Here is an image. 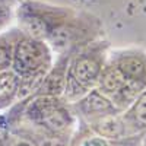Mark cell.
<instances>
[{
	"label": "cell",
	"mask_w": 146,
	"mask_h": 146,
	"mask_svg": "<svg viewBox=\"0 0 146 146\" xmlns=\"http://www.w3.org/2000/svg\"><path fill=\"white\" fill-rule=\"evenodd\" d=\"M22 114L29 123L40 126L57 137H64L73 126V115L62 98L35 95L21 102Z\"/></svg>",
	"instance_id": "1"
},
{
	"label": "cell",
	"mask_w": 146,
	"mask_h": 146,
	"mask_svg": "<svg viewBox=\"0 0 146 146\" xmlns=\"http://www.w3.org/2000/svg\"><path fill=\"white\" fill-rule=\"evenodd\" d=\"M53 53L50 44L42 40H35L21 35L13 50V70L19 78L48 73L53 67Z\"/></svg>",
	"instance_id": "2"
},
{
	"label": "cell",
	"mask_w": 146,
	"mask_h": 146,
	"mask_svg": "<svg viewBox=\"0 0 146 146\" xmlns=\"http://www.w3.org/2000/svg\"><path fill=\"white\" fill-rule=\"evenodd\" d=\"M104 66L102 56L98 50H83L72 56L67 82L88 94L96 88Z\"/></svg>",
	"instance_id": "3"
},
{
	"label": "cell",
	"mask_w": 146,
	"mask_h": 146,
	"mask_svg": "<svg viewBox=\"0 0 146 146\" xmlns=\"http://www.w3.org/2000/svg\"><path fill=\"white\" fill-rule=\"evenodd\" d=\"M89 127L95 135L108 140H121L129 136V133L133 130V127L129 124L124 114L121 113H113L102 117H98L92 121H89Z\"/></svg>",
	"instance_id": "4"
},
{
	"label": "cell",
	"mask_w": 146,
	"mask_h": 146,
	"mask_svg": "<svg viewBox=\"0 0 146 146\" xmlns=\"http://www.w3.org/2000/svg\"><path fill=\"white\" fill-rule=\"evenodd\" d=\"M70 60H72V56L69 53L58 57V60L53 64V67L48 70V73L45 75L44 82L41 85L40 91L36 92V95L62 98L63 94H64V89H66Z\"/></svg>",
	"instance_id": "5"
},
{
	"label": "cell",
	"mask_w": 146,
	"mask_h": 146,
	"mask_svg": "<svg viewBox=\"0 0 146 146\" xmlns=\"http://www.w3.org/2000/svg\"><path fill=\"white\" fill-rule=\"evenodd\" d=\"M76 107L82 113V115L85 118H88V121H92L107 114L120 113L111 102V100L108 96H105L104 94H101L96 88L89 91L79 102H76Z\"/></svg>",
	"instance_id": "6"
},
{
	"label": "cell",
	"mask_w": 146,
	"mask_h": 146,
	"mask_svg": "<svg viewBox=\"0 0 146 146\" xmlns=\"http://www.w3.org/2000/svg\"><path fill=\"white\" fill-rule=\"evenodd\" d=\"M113 63L124 75L127 80L146 83V57L137 53H123L117 56Z\"/></svg>",
	"instance_id": "7"
},
{
	"label": "cell",
	"mask_w": 146,
	"mask_h": 146,
	"mask_svg": "<svg viewBox=\"0 0 146 146\" xmlns=\"http://www.w3.org/2000/svg\"><path fill=\"white\" fill-rule=\"evenodd\" d=\"M126 82H127V79L124 78L123 73L118 70V67L114 63H110V64L104 66L102 73L100 76V80H98V85H96V89L111 100L113 96L124 86Z\"/></svg>",
	"instance_id": "8"
},
{
	"label": "cell",
	"mask_w": 146,
	"mask_h": 146,
	"mask_svg": "<svg viewBox=\"0 0 146 146\" xmlns=\"http://www.w3.org/2000/svg\"><path fill=\"white\" fill-rule=\"evenodd\" d=\"M19 86V76L13 70L0 73V108L16 102Z\"/></svg>",
	"instance_id": "9"
},
{
	"label": "cell",
	"mask_w": 146,
	"mask_h": 146,
	"mask_svg": "<svg viewBox=\"0 0 146 146\" xmlns=\"http://www.w3.org/2000/svg\"><path fill=\"white\" fill-rule=\"evenodd\" d=\"M22 32H3L0 34V73L12 70L13 50Z\"/></svg>",
	"instance_id": "10"
},
{
	"label": "cell",
	"mask_w": 146,
	"mask_h": 146,
	"mask_svg": "<svg viewBox=\"0 0 146 146\" xmlns=\"http://www.w3.org/2000/svg\"><path fill=\"white\" fill-rule=\"evenodd\" d=\"M124 117L133 130H146V91L124 113Z\"/></svg>",
	"instance_id": "11"
},
{
	"label": "cell",
	"mask_w": 146,
	"mask_h": 146,
	"mask_svg": "<svg viewBox=\"0 0 146 146\" xmlns=\"http://www.w3.org/2000/svg\"><path fill=\"white\" fill-rule=\"evenodd\" d=\"M79 146H108V142L100 137L98 135H95V136H86L85 139H82Z\"/></svg>",
	"instance_id": "12"
},
{
	"label": "cell",
	"mask_w": 146,
	"mask_h": 146,
	"mask_svg": "<svg viewBox=\"0 0 146 146\" xmlns=\"http://www.w3.org/2000/svg\"><path fill=\"white\" fill-rule=\"evenodd\" d=\"M12 18V12L9 6H0V32H2L9 23Z\"/></svg>",
	"instance_id": "13"
},
{
	"label": "cell",
	"mask_w": 146,
	"mask_h": 146,
	"mask_svg": "<svg viewBox=\"0 0 146 146\" xmlns=\"http://www.w3.org/2000/svg\"><path fill=\"white\" fill-rule=\"evenodd\" d=\"M15 0H0V6H12V3H13Z\"/></svg>",
	"instance_id": "14"
},
{
	"label": "cell",
	"mask_w": 146,
	"mask_h": 146,
	"mask_svg": "<svg viewBox=\"0 0 146 146\" xmlns=\"http://www.w3.org/2000/svg\"><path fill=\"white\" fill-rule=\"evenodd\" d=\"M16 146H34L32 143H29L28 140H21V142H18V145Z\"/></svg>",
	"instance_id": "15"
},
{
	"label": "cell",
	"mask_w": 146,
	"mask_h": 146,
	"mask_svg": "<svg viewBox=\"0 0 146 146\" xmlns=\"http://www.w3.org/2000/svg\"><path fill=\"white\" fill-rule=\"evenodd\" d=\"M145 146H146V133H145Z\"/></svg>",
	"instance_id": "16"
}]
</instances>
